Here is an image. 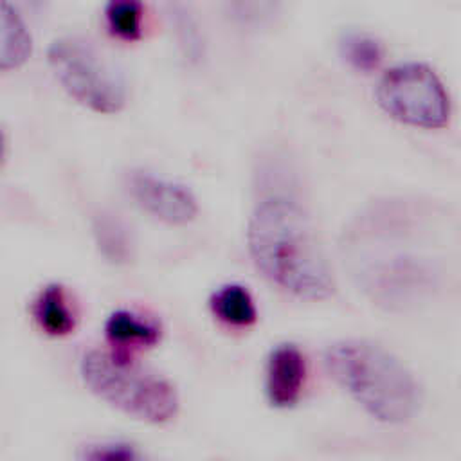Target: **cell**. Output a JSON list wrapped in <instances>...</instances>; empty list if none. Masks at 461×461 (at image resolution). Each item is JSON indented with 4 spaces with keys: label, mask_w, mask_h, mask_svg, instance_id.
Returning <instances> with one entry per match:
<instances>
[{
    "label": "cell",
    "mask_w": 461,
    "mask_h": 461,
    "mask_svg": "<svg viewBox=\"0 0 461 461\" xmlns=\"http://www.w3.org/2000/svg\"><path fill=\"white\" fill-rule=\"evenodd\" d=\"M461 221L443 205L418 198L369 203L344 229V250L364 288L387 306H405L434 281L445 236Z\"/></svg>",
    "instance_id": "cell-1"
},
{
    "label": "cell",
    "mask_w": 461,
    "mask_h": 461,
    "mask_svg": "<svg viewBox=\"0 0 461 461\" xmlns=\"http://www.w3.org/2000/svg\"><path fill=\"white\" fill-rule=\"evenodd\" d=\"M249 252L256 267L279 288L308 301L335 290L331 268L304 209L285 194L261 200L249 220Z\"/></svg>",
    "instance_id": "cell-2"
},
{
    "label": "cell",
    "mask_w": 461,
    "mask_h": 461,
    "mask_svg": "<svg viewBox=\"0 0 461 461\" xmlns=\"http://www.w3.org/2000/svg\"><path fill=\"white\" fill-rule=\"evenodd\" d=\"M330 376L375 420L403 423L421 403V389L409 367L385 348L344 339L324 351Z\"/></svg>",
    "instance_id": "cell-3"
},
{
    "label": "cell",
    "mask_w": 461,
    "mask_h": 461,
    "mask_svg": "<svg viewBox=\"0 0 461 461\" xmlns=\"http://www.w3.org/2000/svg\"><path fill=\"white\" fill-rule=\"evenodd\" d=\"M79 373L103 402L146 423H166L178 411L175 385L122 355L92 349L83 355Z\"/></svg>",
    "instance_id": "cell-4"
},
{
    "label": "cell",
    "mask_w": 461,
    "mask_h": 461,
    "mask_svg": "<svg viewBox=\"0 0 461 461\" xmlns=\"http://www.w3.org/2000/svg\"><path fill=\"white\" fill-rule=\"evenodd\" d=\"M47 59L61 86L81 104L101 113L124 106L126 81L121 68L92 41L59 36L49 45Z\"/></svg>",
    "instance_id": "cell-5"
},
{
    "label": "cell",
    "mask_w": 461,
    "mask_h": 461,
    "mask_svg": "<svg viewBox=\"0 0 461 461\" xmlns=\"http://www.w3.org/2000/svg\"><path fill=\"white\" fill-rule=\"evenodd\" d=\"M376 101L393 119L418 126L441 128L450 117V97L439 76L425 63H398L376 85Z\"/></svg>",
    "instance_id": "cell-6"
},
{
    "label": "cell",
    "mask_w": 461,
    "mask_h": 461,
    "mask_svg": "<svg viewBox=\"0 0 461 461\" xmlns=\"http://www.w3.org/2000/svg\"><path fill=\"white\" fill-rule=\"evenodd\" d=\"M126 187L131 198L149 214L162 221L182 225L196 216V198L185 185L153 175L144 169H135L126 178Z\"/></svg>",
    "instance_id": "cell-7"
},
{
    "label": "cell",
    "mask_w": 461,
    "mask_h": 461,
    "mask_svg": "<svg viewBox=\"0 0 461 461\" xmlns=\"http://www.w3.org/2000/svg\"><path fill=\"white\" fill-rule=\"evenodd\" d=\"M306 382V360L303 351L283 342L272 348L265 367V393L274 407H292L299 402Z\"/></svg>",
    "instance_id": "cell-8"
},
{
    "label": "cell",
    "mask_w": 461,
    "mask_h": 461,
    "mask_svg": "<svg viewBox=\"0 0 461 461\" xmlns=\"http://www.w3.org/2000/svg\"><path fill=\"white\" fill-rule=\"evenodd\" d=\"M32 317L36 324L52 337L68 335L76 326V313L65 288L58 283H50L40 290L32 303Z\"/></svg>",
    "instance_id": "cell-9"
},
{
    "label": "cell",
    "mask_w": 461,
    "mask_h": 461,
    "mask_svg": "<svg viewBox=\"0 0 461 461\" xmlns=\"http://www.w3.org/2000/svg\"><path fill=\"white\" fill-rule=\"evenodd\" d=\"M212 313L230 326H250L256 317V304L250 292L236 283L223 285L209 299Z\"/></svg>",
    "instance_id": "cell-10"
},
{
    "label": "cell",
    "mask_w": 461,
    "mask_h": 461,
    "mask_svg": "<svg viewBox=\"0 0 461 461\" xmlns=\"http://www.w3.org/2000/svg\"><path fill=\"white\" fill-rule=\"evenodd\" d=\"M31 52V36L16 9L7 2L2 4V50L0 65L4 70L18 67Z\"/></svg>",
    "instance_id": "cell-11"
},
{
    "label": "cell",
    "mask_w": 461,
    "mask_h": 461,
    "mask_svg": "<svg viewBox=\"0 0 461 461\" xmlns=\"http://www.w3.org/2000/svg\"><path fill=\"white\" fill-rule=\"evenodd\" d=\"M94 238L99 252L112 263H126L131 258V238L124 223L113 214H97L94 218Z\"/></svg>",
    "instance_id": "cell-12"
},
{
    "label": "cell",
    "mask_w": 461,
    "mask_h": 461,
    "mask_svg": "<svg viewBox=\"0 0 461 461\" xmlns=\"http://www.w3.org/2000/svg\"><path fill=\"white\" fill-rule=\"evenodd\" d=\"M104 333L117 344H146L151 346L160 339L157 324L139 319L128 310H115L110 313L104 324Z\"/></svg>",
    "instance_id": "cell-13"
},
{
    "label": "cell",
    "mask_w": 461,
    "mask_h": 461,
    "mask_svg": "<svg viewBox=\"0 0 461 461\" xmlns=\"http://www.w3.org/2000/svg\"><path fill=\"white\" fill-rule=\"evenodd\" d=\"M340 56L357 70H373L378 67L384 56L382 43L366 32L348 31L339 40Z\"/></svg>",
    "instance_id": "cell-14"
},
{
    "label": "cell",
    "mask_w": 461,
    "mask_h": 461,
    "mask_svg": "<svg viewBox=\"0 0 461 461\" xmlns=\"http://www.w3.org/2000/svg\"><path fill=\"white\" fill-rule=\"evenodd\" d=\"M104 16L110 31L124 40L140 36L142 5L133 0H113L104 7Z\"/></svg>",
    "instance_id": "cell-15"
},
{
    "label": "cell",
    "mask_w": 461,
    "mask_h": 461,
    "mask_svg": "<svg viewBox=\"0 0 461 461\" xmlns=\"http://www.w3.org/2000/svg\"><path fill=\"white\" fill-rule=\"evenodd\" d=\"M86 461H139V456L130 445L110 443L90 448Z\"/></svg>",
    "instance_id": "cell-16"
}]
</instances>
